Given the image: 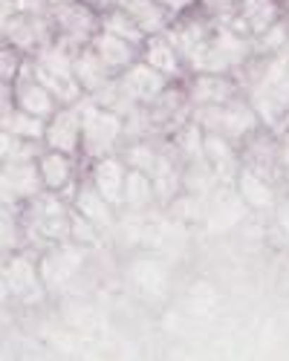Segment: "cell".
<instances>
[{
  "label": "cell",
  "mask_w": 289,
  "mask_h": 361,
  "mask_svg": "<svg viewBox=\"0 0 289 361\" xmlns=\"http://www.w3.org/2000/svg\"><path fill=\"white\" fill-rule=\"evenodd\" d=\"M84 139H81V159L96 162L102 157L119 154L125 145V116L96 104L90 96H84Z\"/></svg>",
  "instance_id": "1"
},
{
  "label": "cell",
  "mask_w": 289,
  "mask_h": 361,
  "mask_svg": "<svg viewBox=\"0 0 289 361\" xmlns=\"http://www.w3.org/2000/svg\"><path fill=\"white\" fill-rule=\"evenodd\" d=\"M49 18L55 29V41L73 52H78L81 47H90L96 32L102 29V18L90 12L84 4H78V0H67V4L55 6Z\"/></svg>",
  "instance_id": "2"
},
{
  "label": "cell",
  "mask_w": 289,
  "mask_h": 361,
  "mask_svg": "<svg viewBox=\"0 0 289 361\" xmlns=\"http://www.w3.org/2000/svg\"><path fill=\"white\" fill-rule=\"evenodd\" d=\"M4 289L18 304H38L44 300V275H41V260H35L32 252H12L4 263Z\"/></svg>",
  "instance_id": "3"
},
{
  "label": "cell",
  "mask_w": 289,
  "mask_h": 361,
  "mask_svg": "<svg viewBox=\"0 0 289 361\" xmlns=\"http://www.w3.org/2000/svg\"><path fill=\"white\" fill-rule=\"evenodd\" d=\"M55 41V29L49 15L38 12H20L4 18V44L20 49L23 55H35L41 47Z\"/></svg>",
  "instance_id": "4"
},
{
  "label": "cell",
  "mask_w": 289,
  "mask_h": 361,
  "mask_svg": "<svg viewBox=\"0 0 289 361\" xmlns=\"http://www.w3.org/2000/svg\"><path fill=\"white\" fill-rule=\"evenodd\" d=\"M185 96L191 107H214L243 99V84L228 73H194L185 78Z\"/></svg>",
  "instance_id": "5"
},
{
  "label": "cell",
  "mask_w": 289,
  "mask_h": 361,
  "mask_svg": "<svg viewBox=\"0 0 289 361\" xmlns=\"http://www.w3.org/2000/svg\"><path fill=\"white\" fill-rule=\"evenodd\" d=\"M81 139H84V107H81V102L78 104H61V110L47 122L44 145L81 159Z\"/></svg>",
  "instance_id": "6"
},
{
  "label": "cell",
  "mask_w": 289,
  "mask_h": 361,
  "mask_svg": "<svg viewBox=\"0 0 289 361\" xmlns=\"http://www.w3.org/2000/svg\"><path fill=\"white\" fill-rule=\"evenodd\" d=\"M283 15L286 12H283L281 0H240L238 9L223 23L246 38H257V35H264L266 29H272L278 20H283Z\"/></svg>",
  "instance_id": "7"
},
{
  "label": "cell",
  "mask_w": 289,
  "mask_h": 361,
  "mask_svg": "<svg viewBox=\"0 0 289 361\" xmlns=\"http://www.w3.org/2000/svg\"><path fill=\"white\" fill-rule=\"evenodd\" d=\"M116 78H119L122 93H125V99H128L133 107H148V104L162 93V90H168V84H173L168 75H162V73L154 70L151 64H144L142 58H139L133 67H128L125 73H119Z\"/></svg>",
  "instance_id": "8"
},
{
  "label": "cell",
  "mask_w": 289,
  "mask_h": 361,
  "mask_svg": "<svg viewBox=\"0 0 289 361\" xmlns=\"http://www.w3.org/2000/svg\"><path fill=\"white\" fill-rule=\"evenodd\" d=\"M38 168H41V179L47 191H55L73 202V194L78 188V157H70V154H61V150H52V147H44V154L38 157Z\"/></svg>",
  "instance_id": "9"
},
{
  "label": "cell",
  "mask_w": 289,
  "mask_h": 361,
  "mask_svg": "<svg viewBox=\"0 0 289 361\" xmlns=\"http://www.w3.org/2000/svg\"><path fill=\"white\" fill-rule=\"evenodd\" d=\"M47 185L41 179L38 159L29 162H4V202L6 205H23L44 194Z\"/></svg>",
  "instance_id": "10"
},
{
  "label": "cell",
  "mask_w": 289,
  "mask_h": 361,
  "mask_svg": "<svg viewBox=\"0 0 289 361\" xmlns=\"http://www.w3.org/2000/svg\"><path fill=\"white\" fill-rule=\"evenodd\" d=\"M128 162L122 154H110V157H102L96 162H90L87 168V176H90V183L116 205L122 208L125 205V183H128Z\"/></svg>",
  "instance_id": "11"
},
{
  "label": "cell",
  "mask_w": 289,
  "mask_h": 361,
  "mask_svg": "<svg viewBox=\"0 0 289 361\" xmlns=\"http://www.w3.org/2000/svg\"><path fill=\"white\" fill-rule=\"evenodd\" d=\"M235 188L240 194V200L246 202L249 212H257V214H269L275 212L278 205V191L272 185V179L266 173L254 171L252 165H240L238 171V179H235Z\"/></svg>",
  "instance_id": "12"
},
{
  "label": "cell",
  "mask_w": 289,
  "mask_h": 361,
  "mask_svg": "<svg viewBox=\"0 0 289 361\" xmlns=\"http://www.w3.org/2000/svg\"><path fill=\"white\" fill-rule=\"evenodd\" d=\"M78 214H84L90 223H96L102 231L113 228L116 226V205L90 183V176H87V171L81 173L78 179V188L73 194V202H70Z\"/></svg>",
  "instance_id": "13"
},
{
  "label": "cell",
  "mask_w": 289,
  "mask_h": 361,
  "mask_svg": "<svg viewBox=\"0 0 289 361\" xmlns=\"http://www.w3.org/2000/svg\"><path fill=\"white\" fill-rule=\"evenodd\" d=\"M142 61L151 64L154 70H159L162 75H168L171 81H185L188 70L180 49L168 41V35H151L148 41L142 44Z\"/></svg>",
  "instance_id": "14"
},
{
  "label": "cell",
  "mask_w": 289,
  "mask_h": 361,
  "mask_svg": "<svg viewBox=\"0 0 289 361\" xmlns=\"http://www.w3.org/2000/svg\"><path fill=\"white\" fill-rule=\"evenodd\" d=\"M73 70H75V81L81 84V90L87 96L99 93L102 87H107L116 78V73L102 61V55L93 47H81L73 55Z\"/></svg>",
  "instance_id": "15"
},
{
  "label": "cell",
  "mask_w": 289,
  "mask_h": 361,
  "mask_svg": "<svg viewBox=\"0 0 289 361\" xmlns=\"http://www.w3.org/2000/svg\"><path fill=\"white\" fill-rule=\"evenodd\" d=\"M90 47L102 55V61H104L116 75L125 73L128 67H133L139 58H142V47H136V44H130V41H125V38H119V35H110V32H104V29H99Z\"/></svg>",
  "instance_id": "16"
},
{
  "label": "cell",
  "mask_w": 289,
  "mask_h": 361,
  "mask_svg": "<svg viewBox=\"0 0 289 361\" xmlns=\"http://www.w3.org/2000/svg\"><path fill=\"white\" fill-rule=\"evenodd\" d=\"M119 6L128 9L133 15V20L142 26L144 35H165L173 18L165 12V6L159 4V0H119Z\"/></svg>",
  "instance_id": "17"
},
{
  "label": "cell",
  "mask_w": 289,
  "mask_h": 361,
  "mask_svg": "<svg viewBox=\"0 0 289 361\" xmlns=\"http://www.w3.org/2000/svg\"><path fill=\"white\" fill-rule=\"evenodd\" d=\"M47 122L49 118L32 116L15 104H4V133L15 136V139H26V142H44L47 136Z\"/></svg>",
  "instance_id": "18"
},
{
  "label": "cell",
  "mask_w": 289,
  "mask_h": 361,
  "mask_svg": "<svg viewBox=\"0 0 289 361\" xmlns=\"http://www.w3.org/2000/svg\"><path fill=\"white\" fill-rule=\"evenodd\" d=\"M156 202V188H154V176L144 171L130 168L128 171V183H125V208L133 214H144L148 208Z\"/></svg>",
  "instance_id": "19"
},
{
  "label": "cell",
  "mask_w": 289,
  "mask_h": 361,
  "mask_svg": "<svg viewBox=\"0 0 289 361\" xmlns=\"http://www.w3.org/2000/svg\"><path fill=\"white\" fill-rule=\"evenodd\" d=\"M102 29L110 32V35H119V38L136 44V47H142L144 41H148V35L142 32V26L133 20V15L128 9H122V6H116L113 12L102 15Z\"/></svg>",
  "instance_id": "20"
},
{
  "label": "cell",
  "mask_w": 289,
  "mask_h": 361,
  "mask_svg": "<svg viewBox=\"0 0 289 361\" xmlns=\"http://www.w3.org/2000/svg\"><path fill=\"white\" fill-rule=\"evenodd\" d=\"M168 214L177 220V223H199L202 217L209 214V205H206V197H199L194 191H180L168 202Z\"/></svg>",
  "instance_id": "21"
},
{
  "label": "cell",
  "mask_w": 289,
  "mask_h": 361,
  "mask_svg": "<svg viewBox=\"0 0 289 361\" xmlns=\"http://www.w3.org/2000/svg\"><path fill=\"white\" fill-rule=\"evenodd\" d=\"M44 142H26L4 133V162H29L44 154Z\"/></svg>",
  "instance_id": "22"
},
{
  "label": "cell",
  "mask_w": 289,
  "mask_h": 361,
  "mask_svg": "<svg viewBox=\"0 0 289 361\" xmlns=\"http://www.w3.org/2000/svg\"><path fill=\"white\" fill-rule=\"evenodd\" d=\"M99 237H102V228L73 208L70 212V240L73 243H78L84 249H93V246H99Z\"/></svg>",
  "instance_id": "23"
},
{
  "label": "cell",
  "mask_w": 289,
  "mask_h": 361,
  "mask_svg": "<svg viewBox=\"0 0 289 361\" xmlns=\"http://www.w3.org/2000/svg\"><path fill=\"white\" fill-rule=\"evenodd\" d=\"M159 4L165 6V12L177 20V18H183V15H188V12H194L197 6H199V0H159Z\"/></svg>",
  "instance_id": "24"
},
{
  "label": "cell",
  "mask_w": 289,
  "mask_h": 361,
  "mask_svg": "<svg viewBox=\"0 0 289 361\" xmlns=\"http://www.w3.org/2000/svg\"><path fill=\"white\" fill-rule=\"evenodd\" d=\"M275 228L289 240V197L278 200V205H275Z\"/></svg>",
  "instance_id": "25"
},
{
  "label": "cell",
  "mask_w": 289,
  "mask_h": 361,
  "mask_svg": "<svg viewBox=\"0 0 289 361\" xmlns=\"http://www.w3.org/2000/svg\"><path fill=\"white\" fill-rule=\"evenodd\" d=\"M78 4H84L87 9L102 18V15H107V12H113L116 6H119V0H78Z\"/></svg>",
  "instance_id": "26"
},
{
  "label": "cell",
  "mask_w": 289,
  "mask_h": 361,
  "mask_svg": "<svg viewBox=\"0 0 289 361\" xmlns=\"http://www.w3.org/2000/svg\"><path fill=\"white\" fill-rule=\"evenodd\" d=\"M281 4H283V12H286V18H289V0H281Z\"/></svg>",
  "instance_id": "27"
}]
</instances>
